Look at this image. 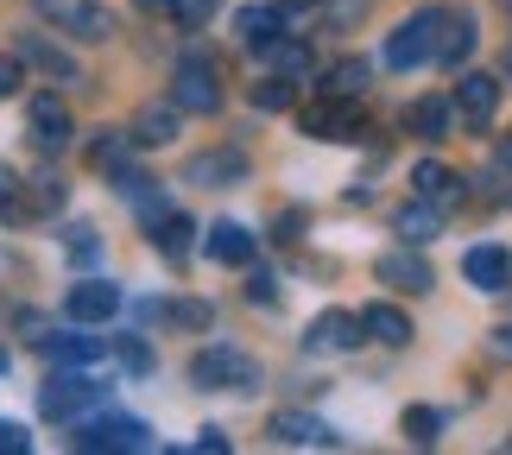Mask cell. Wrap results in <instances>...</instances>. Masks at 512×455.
<instances>
[{
    "label": "cell",
    "mask_w": 512,
    "mask_h": 455,
    "mask_svg": "<svg viewBox=\"0 0 512 455\" xmlns=\"http://www.w3.org/2000/svg\"><path fill=\"white\" fill-rule=\"evenodd\" d=\"M190 380L209 386V392H253L260 386V361L241 354V348H203L190 361Z\"/></svg>",
    "instance_id": "6da1fadb"
},
{
    "label": "cell",
    "mask_w": 512,
    "mask_h": 455,
    "mask_svg": "<svg viewBox=\"0 0 512 455\" xmlns=\"http://www.w3.org/2000/svg\"><path fill=\"white\" fill-rule=\"evenodd\" d=\"M171 102L184 114H222V76H215L209 57H184L171 76Z\"/></svg>",
    "instance_id": "7a4b0ae2"
},
{
    "label": "cell",
    "mask_w": 512,
    "mask_h": 455,
    "mask_svg": "<svg viewBox=\"0 0 512 455\" xmlns=\"http://www.w3.org/2000/svg\"><path fill=\"white\" fill-rule=\"evenodd\" d=\"M70 449L83 455H114V449H152V424L140 418H102V424H76Z\"/></svg>",
    "instance_id": "3957f363"
},
{
    "label": "cell",
    "mask_w": 512,
    "mask_h": 455,
    "mask_svg": "<svg viewBox=\"0 0 512 455\" xmlns=\"http://www.w3.org/2000/svg\"><path fill=\"white\" fill-rule=\"evenodd\" d=\"M424 57H437V7L411 13L405 26L386 38V64H392V70H418Z\"/></svg>",
    "instance_id": "277c9868"
},
{
    "label": "cell",
    "mask_w": 512,
    "mask_h": 455,
    "mask_svg": "<svg viewBox=\"0 0 512 455\" xmlns=\"http://www.w3.org/2000/svg\"><path fill=\"white\" fill-rule=\"evenodd\" d=\"M95 399H102V386H95V380H83V373H51V386L38 392V411H45L51 424H76Z\"/></svg>",
    "instance_id": "5b68a950"
},
{
    "label": "cell",
    "mask_w": 512,
    "mask_h": 455,
    "mask_svg": "<svg viewBox=\"0 0 512 455\" xmlns=\"http://www.w3.org/2000/svg\"><path fill=\"white\" fill-rule=\"evenodd\" d=\"M38 13L51 19V26H64L76 38H89V45H102V38H114V13L95 7V0H38Z\"/></svg>",
    "instance_id": "8992f818"
},
{
    "label": "cell",
    "mask_w": 512,
    "mask_h": 455,
    "mask_svg": "<svg viewBox=\"0 0 512 455\" xmlns=\"http://www.w3.org/2000/svg\"><path fill=\"white\" fill-rule=\"evenodd\" d=\"M361 108H354V95H323L317 108H304V133L310 140H361Z\"/></svg>",
    "instance_id": "52a82bcc"
},
{
    "label": "cell",
    "mask_w": 512,
    "mask_h": 455,
    "mask_svg": "<svg viewBox=\"0 0 512 455\" xmlns=\"http://www.w3.org/2000/svg\"><path fill=\"white\" fill-rule=\"evenodd\" d=\"M367 342V323L361 316H348V310H323L317 323L304 329V348L310 354H348V348H361Z\"/></svg>",
    "instance_id": "ba28073f"
},
{
    "label": "cell",
    "mask_w": 512,
    "mask_h": 455,
    "mask_svg": "<svg viewBox=\"0 0 512 455\" xmlns=\"http://www.w3.org/2000/svg\"><path fill=\"white\" fill-rule=\"evenodd\" d=\"M475 13H462V7H437V64H468V51H475Z\"/></svg>",
    "instance_id": "9c48e42d"
},
{
    "label": "cell",
    "mask_w": 512,
    "mask_h": 455,
    "mask_svg": "<svg viewBox=\"0 0 512 455\" xmlns=\"http://www.w3.org/2000/svg\"><path fill=\"white\" fill-rule=\"evenodd\" d=\"M121 310V285H102V279H83L64 291V316L70 323H108Z\"/></svg>",
    "instance_id": "30bf717a"
},
{
    "label": "cell",
    "mask_w": 512,
    "mask_h": 455,
    "mask_svg": "<svg viewBox=\"0 0 512 455\" xmlns=\"http://www.w3.org/2000/svg\"><path fill=\"white\" fill-rule=\"evenodd\" d=\"M26 114H32V133H38V146H45V152H64L70 146V102H64V95H32V102H26Z\"/></svg>",
    "instance_id": "8fae6325"
},
{
    "label": "cell",
    "mask_w": 512,
    "mask_h": 455,
    "mask_svg": "<svg viewBox=\"0 0 512 455\" xmlns=\"http://www.w3.org/2000/svg\"><path fill=\"white\" fill-rule=\"evenodd\" d=\"M462 279L475 291H506L512 285V253L506 247H468L462 253Z\"/></svg>",
    "instance_id": "7c38bea8"
},
{
    "label": "cell",
    "mask_w": 512,
    "mask_h": 455,
    "mask_svg": "<svg viewBox=\"0 0 512 455\" xmlns=\"http://www.w3.org/2000/svg\"><path fill=\"white\" fill-rule=\"evenodd\" d=\"M272 437L291 443V449H336L342 443L336 430H329L323 418H310V411H279V418H272Z\"/></svg>",
    "instance_id": "4fadbf2b"
},
{
    "label": "cell",
    "mask_w": 512,
    "mask_h": 455,
    "mask_svg": "<svg viewBox=\"0 0 512 455\" xmlns=\"http://www.w3.org/2000/svg\"><path fill=\"white\" fill-rule=\"evenodd\" d=\"M241 177H247L241 152H203V158L184 165V184H203V190H228V184H241Z\"/></svg>",
    "instance_id": "5bb4252c"
},
{
    "label": "cell",
    "mask_w": 512,
    "mask_h": 455,
    "mask_svg": "<svg viewBox=\"0 0 512 455\" xmlns=\"http://www.w3.org/2000/svg\"><path fill=\"white\" fill-rule=\"evenodd\" d=\"M494 108H500V83H494V76H462V83H456V114H462V121L468 127H487V121H494Z\"/></svg>",
    "instance_id": "9a60e30c"
},
{
    "label": "cell",
    "mask_w": 512,
    "mask_h": 455,
    "mask_svg": "<svg viewBox=\"0 0 512 455\" xmlns=\"http://www.w3.org/2000/svg\"><path fill=\"white\" fill-rule=\"evenodd\" d=\"M373 272H380L386 285L411 291V298H424V291L437 285V279H430V266H424V260H418V253H411V247H392V253H380V266H373Z\"/></svg>",
    "instance_id": "2e32d148"
},
{
    "label": "cell",
    "mask_w": 512,
    "mask_h": 455,
    "mask_svg": "<svg viewBox=\"0 0 512 455\" xmlns=\"http://www.w3.org/2000/svg\"><path fill=\"white\" fill-rule=\"evenodd\" d=\"M177 121H184V108L177 102H146L140 114H133V146H171L177 140Z\"/></svg>",
    "instance_id": "e0dca14e"
},
{
    "label": "cell",
    "mask_w": 512,
    "mask_h": 455,
    "mask_svg": "<svg viewBox=\"0 0 512 455\" xmlns=\"http://www.w3.org/2000/svg\"><path fill=\"white\" fill-rule=\"evenodd\" d=\"M203 253H209L215 266H253V228H241V222H215L209 241H203Z\"/></svg>",
    "instance_id": "ac0fdd59"
},
{
    "label": "cell",
    "mask_w": 512,
    "mask_h": 455,
    "mask_svg": "<svg viewBox=\"0 0 512 455\" xmlns=\"http://www.w3.org/2000/svg\"><path fill=\"white\" fill-rule=\"evenodd\" d=\"M405 127L418 133V140H449V127H456V102H443V95H418V102L405 108Z\"/></svg>",
    "instance_id": "d6986e66"
},
{
    "label": "cell",
    "mask_w": 512,
    "mask_h": 455,
    "mask_svg": "<svg viewBox=\"0 0 512 455\" xmlns=\"http://www.w3.org/2000/svg\"><path fill=\"white\" fill-rule=\"evenodd\" d=\"M392 228L405 234V247L437 241V234H443V203H430V196H424V203H405L399 215H392Z\"/></svg>",
    "instance_id": "ffe728a7"
},
{
    "label": "cell",
    "mask_w": 512,
    "mask_h": 455,
    "mask_svg": "<svg viewBox=\"0 0 512 455\" xmlns=\"http://www.w3.org/2000/svg\"><path fill=\"white\" fill-rule=\"evenodd\" d=\"M234 32H241L247 51H266L272 38L285 32V13L279 7H241V13H234Z\"/></svg>",
    "instance_id": "44dd1931"
},
{
    "label": "cell",
    "mask_w": 512,
    "mask_h": 455,
    "mask_svg": "<svg viewBox=\"0 0 512 455\" xmlns=\"http://www.w3.org/2000/svg\"><path fill=\"white\" fill-rule=\"evenodd\" d=\"M361 323H367L373 342H386V348H405V342H411V316H405V310H392V304H367V310H361Z\"/></svg>",
    "instance_id": "7402d4cb"
},
{
    "label": "cell",
    "mask_w": 512,
    "mask_h": 455,
    "mask_svg": "<svg viewBox=\"0 0 512 455\" xmlns=\"http://www.w3.org/2000/svg\"><path fill=\"white\" fill-rule=\"evenodd\" d=\"M411 184H418V196H430V203H443V209L462 196V177L449 171V165H437V158H424V165L411 171Z\"/></svg>",
    "instance_id": "603a6c76"
},
{
    "label": "cell",
    "mask_w": 512,
    "mask_h": 455,
    "mask_svg": "<svg viewBox=\"0 0 512 455\" xmlns=\"http://www.w3.org/2000/svg\"><path fill=\"white\" fill-rule=\"evenodd\" d=\"M190 234H196L190 215H159V222H152V241H159V253H171V260L190 253Z\"/></svg>",
    "instance_id": "cb8c5ba5"
},
{
    "label": "cell",
    "mask_w": 512,
    "mask_h": 455,
    "mask_svg": "<svg viewBox=\"0 0 512 455\" xmlns=\"http://www.w3.org/2000/svg\"><path fill=\"white\" fill-rule=\"evenodd\" d=\"M38 348H45V361H57V367H76V361H95V342L89 335H38Z\"/></svg>",
    "instance_id": "d4e9b609"
},
{
    "label": "cell",
    "mask_w": 512,
    "mask_h": 455,
    "mask_svg": "<svg viewBox=\"0 0 512 455\" xmlns=\"http://www.w3.org/2000/svg\"><path fill=\"white\" fill-rule=\"evenodd\" d=\"M361 89H367V64H361V57L336 64V70H329V83H323V95H354V102H361Z\"/></svg>",
    "instance_id": "484cf974"
},
{
    "label": "cell",
    "mask_w": 512,
    "mask_h": 455,
    "mask_svg": "<svg viewBox=\"0 0 512 455\" xmlns=\"http://www.w3.org/2000/svg\"><path fill=\"white\" fill-rule=\"evenodd\" d=\"M437 430H443V418H437L430 405H411V411H405V437L418 443V449H430V443H437Z\"/></svg>",
    "instance_id": "4316f807"
},
{
    "label": "cell",
    "mask_w": 512,
    "mask_h": 455,
    "mask_svg": "<svg viewBox=\"0 0 512 455\" xmlns=\"http://www.w3.org/2000/svg\"><path fill=\"white\" fill-rule=\"evenodd\" d=\"M19 64H38V70H51V76H70V57L51 51V45H38V38H26V45H19Z\"/></svg>",
    "instance_id": "83f0119b"
},
{
    "label": "cell",
    "mask_w": 512,
    "mask_h": 455,
    "mask_svg": "<svg viewBox=\"0 0 512 455\" xmlns=\"http://www.w3.org/2000/svg\"><path fill=\"white\" fill-rule=\"evenodd\" d=\"M127 146H133V133H102V140L89 146V158H95L102 171H114V165H127Z\"/></svg>",
    "instance_id": "f1b7e54d"
},
{
    "label": "cell",
    "mask_w": 512,
    "mask_h": 455,
    "mask_svg": "<svg viewBox=\"0 0 512 455\" xmlns=\"http://www.w3.org/2000/svg\"><path fill=\"white\" fill-rule=\"evenodd\" d=\"M64 247H70V260H76V266H95V260H102V241H95V228H70V234H64Z\"/></svg>",
    "instance_id": "f546056e"
},
{
    "label": "cell",
    "mask_w": 512,
    "mask_h": 455,
    "mask_svg": "<svg viewBox=\"0 0 512 455\" xmlns=\"http://www.w3.org/2000/svg\"><path fill=\"white\" fill-rule=\"evenodd\" d=\"M260 57H272V64H279V70H291V76H298V70H310V51H304V45H285V38H272V45H266Z\"/></svg>",
    "instance_id": "4dcf8cb0"
},
{
    "label": "cell",
    "mask_w": 512,
    "mask_h": 455,
    "mask_svg": "<svg viewBox=\"0 0 512 455\" xmlns=\"http://www.w3.org/2000/svg\"><path fill=\"white\" fill-rule=\"evenodd\" d=\"M253 102H260L266 114H279V108H291V83H285V76H266V83L253 89Z\"/></svg>",
    "instance_id": "1f68e13d"
},
{
    "label": "cell",
    "mask_w": 512,
    "mask_h": 455,
    "mask_svg": "<svg viewBox=\"0 0 512 455\" xmlns=\"http://www.w3.org/2000/svg\"><path fill=\"white\" fill-rule=\"evenodd\" d=\"M26 449H32V430L13 424V418H0V455H26Z\"/></svg>",
    "instance_id": "d6a6232c"
},
{
    "label": "cell",
    "mask_w": 512,
    "mask_h": 455,
    "mask_svg": "<svg viewBox=\"0 0 512 455\" xmlns=\"http://www.w3.org/2000/svg\"><path fill=\"white\" fill-rule=\"evenodd\" d=\"M114 361H121L127 373H152V348L146 342H121V348H114Z\"/></svg>",
    "instance_id": "836d02e7"
},
{
    "label": "cell",
    "mask_w": 512,
    "mask_h": 455,
    "mask_svg": "<svg viewBox=\"0 0 512 455\" xmlns=\"http://www.w3.org/2000/svg\"><path fill=\"white\" fill-rule=\"evenodd\" d=\"M209 7H215V0H171V19H177V26H203Z\"/></svg>",
    "instance_id": "e575fe53"
},
{
    "label": "cell",
    "mask_w": 512,
    "mask_h": 455,
    "mask_svg": "<svg viewBox=\"0 0 512 455\" xmlns=\"http://www.w3.org/2000/svg\"><path fill=\"white\" fill-rule=\"evenodd\" d=\"M165 316L184 329H209V304H165Z\"/></svg>",
    "instance_id": "d590c367"
},
{
    "label": "cell",
    "mask_w": 512,
    "mask_h": 455,
    "mask_svg": "<svg viewBox=\"0 0 512 455\" xmlns=\"http://www.w3.org/2000/svg\"><path fill=\"white\" fill-rule=\"evenodd\" d=\"M13 215H19V177L0 165V222H13Z\"/></svg>",
    "instance_id": "8d00e7d4"
},
{
    "label": "cell",
    "mask_w": 512,
    "mask_h": 455,
    "mask_svg": "<svg viewBox=\"0 0 512 455\" xmlns=\"http://www.w3.org/2000/svg\"><path fill=\"white\" fill-rule=\"evenodd\" d=\"M26 83V70H19V57H0V95H19Z\"/></svg>",
    "instance_id": "74e56055"
},
{
    "label": "cell",
    "mask_w": 512,
    "mask_h": 455,
    "mask_svg": "<svg viewBox=\"0 0 512 455\" xmlns=\"http://www.w3.org/2000/svg\"><path fill=\"white\" fill-rule=\"evenodd\" d=\"M57 196H64V184H57V177H38L32 203H38V209H57Z\"/></svg>",
    "instance_id": "f35d334b"
},
{
    "label": "cell",
    "mask_w": 512,
    "mask_h": 455,
    "mask_svg": "<svg viewBox=\"0 0 512 455\" xmlns=\"http://www.w3.org/2000/svg\"><path fill=\"white\" fill-rule=\"evenodd\" d=\"M247 298H253V304H272V298H279V291H272V279H266V272H253V285H247Z\"/></svg>",
    "instance_id": "ab89813d"
},
{
    "label": "cell",
    "mask_w": 512,
    "mask_h": 455,
    "mask_svg": "<svg viewBox=\"0 0 512 455\" xmlns=\"http://www.w3.org/2000/svg\"><path fill=\"white\" fill-rule=\"evenodd\" d=\"M196 449L215 455V449H228V437H222V430H196Z\"/></svg>",
    "instance_id": "60d3db41"
},
{
    "label": "cell",
    "mask_w": 512,
    "mask_h": 455,
    "mask_svg": "<svg viewBox=\"0 0 512 455\" xmlns=\"http://www.w3.org/2000/svg\"><path fill=\"white\" fill-rule=\"evenodd\" d=\"M0 279H19V260H13V253H0Z\"/></svg>",
    "instance_id": "b9f144b4"
},
{
    "label": "cell",
    "mask_w": 512,
    "mask_h": 455,
    "mask_svg": "<svg viewBox=\"0 0 512 455\" xmlns=\"http://www.w3.org/2000/svg\"><path fill=\"white\" fill-rule=\"evenodd\" d=\"M279 7H317V0H279Z\"/></svg>",
    "instance_id": "7bdbcfd3"
},
{
    "label": "cell",
    "mask_w": 512,
    "mask_h": 455,
    "mask_svg": "<svg viewBox=\"0 0 512 455\" xmlns=\"http://www.w3.org/2000/svg\"><path fill=\"white\" fill-rule=\"evenodd\" d=\"M506 76H512V70H506Z\"/></svg>",
    "instance_id": "ee69618b"
}]
</instances>
